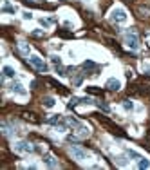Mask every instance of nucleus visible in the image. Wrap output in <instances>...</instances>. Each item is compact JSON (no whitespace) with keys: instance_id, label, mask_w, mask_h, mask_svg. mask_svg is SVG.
Here are the masks:
<instances>
[{"instance_id":"423d86ee","label":"nucleus","mask_w":150,"mask_h":170,"mask_svg":"<svg viewBox=\"0 0 150 170\" xmlns=\"http://www.w3.org/2000/svg\"><path fill=\"white\" fill-rule=\"evenodd\" d=\"M20 118H22V119H25V121H31V123H38V121H40L36 114L29 112V111H22V112H20Z\"/></svg>"},{"instance_id":"a878e982","label":"nucleus","mask_w":150,"mask_h":170,"mask_svg":"<svg viewBox=\"0 0 150 170\" xmlns=\"http://www.w3.org/2000/svg\"><path fill=\"white\" fill-rule=\"evenodd\" d=\"M58 35H60V36H63V38H71V36H73V35H71V33H67V31H58Z\"/></svg>"},{"instance_id":"1a4fd4ad","label":"nucleus","mask_w":150,"mask_h":170,"mask_svg":"<svg viewBox=\"0 0 150 170\" xmlns=\"http://www.w3.org/2000/svg\"><path fill=\"white\" fill-rule=\"evenodd\" d=\"M43 163L47 165V167H51V168H54V167H58V161L54 156H51V154H45L43 156Z\"/></svg>"},{"instance_id":"a211bd4d","label":"nucleus","mask_w":150,"mask_h":170,"mask_svg":"<svg viewBox=\"0 0 150 170\" xmlns=\"http://www.w3.org/2000/svg\"><path fill=\"white\" fill-rule=\"evenodd\" d=\"M148 167H150V161L145 159V157H141L139 159V168H148Z\"/></svg>"},{"instance_id":"ddd939ff","label":"nucleus","mask_w":150,"mask_h":170,"mask_svg":"<svg viewBox=\"0 0 150 170\" xmlns=\"http://www.w3.org/2000/svg\"><path fill=\"white\" fill-rule=\"evenodd\" d=\"M91 130H89V127H85V125H78V136H81V138H85V136H89Z\"/></svg>"},{"instance_id":"4468645a","label":"nucleus","mask_w":150,"mask_h":170,"mask_svg":"<svg viewBox=\"0 0 150 170\" xmlns=\"http://www.w3.org/2000/svg\"><path fill=\"white\" fill-rule=\"evenodd\" d=\"M18 49H20V53H22V55L29 56V51H31V49H29V45H27L25 42H20V43H18Z\"/></svg>"},{"instance_id":"4be33fe9","label":"nucleus","mask_w":150,"mask_h":170,"mask_svg":"<svg viewBox=\"0 0 150 170\" xmlns=\"http://www.w3.org/2000/svg\"><path fill=\"white\" fill-rule=\"evenodd\" d=\"M123 107H125V111H132L134 109V103H132L130 100H125L123 101Z\"/></svg>"},{"instance_id":"f03ea898","label":"nucleus","mask_w":150,"mask_h":170,"mask_svg":"<svg viewBox=\"0 0 150 170\" xmlns=\"http://www.w3.org/2000/svg\"><path fill=\"white\" fill-rule=\"evenodd\" d=\"M111 20L116 22V24H123V22H127V13H125V9H121V7H114L112 11H111Z\"/></svg>"},{"instance_id":"9b49d317","label":"nucleus","mask_w":150,"mask_h":170,"mask_svg":"<svg viewBox=\"0 0 150 170\" xmlns=\"http://www.w3.org/2000/svg\"><path fill=\"white\" fill-rule=\"evenodd\" d=\"M2 73H4L6 78H15V74H17V73H15V69H13L11 65H4V67H2Z\"/></svg>"},{"instance_id":"bb28decb","label":"nucleus","mask_w":150,"mask_h":170,"mask_svg":"<svg viewBox=\"0 0 150 170\" xmlns=\"http://www.w3.org/2000/svg\"><path fill=\"white\" fill-rule=\"evenodd\" d=\"M22 18H24V20H31V18H33V15H31L29 11H25V13L22 15Z\"/></svg>"},{"instance_id":"6ab92c4d","label":"nucleus","mask_w":150,"mask_h":170,"mask_svg":"<svg viewBox=\"0 0 150 170\" xmlns=\"http://www.w3.org/2000/svg\"><path fill=\"white\" fill-rule=\"evenodd\" d=\"M96 105H98L103 112H109V111H111V109H109V105H107V103H103V101H96Z\"/></svg>"},{"instance_id":"aec40b11","label":"nucleus","mask_w":150,"mask_h":170,"mask_svg":"<svg viewBox=\"0 0 150 170\" xmlns=\"http://www.w3.org/2000/svg\"><path fill=\"white\" fill-rule=\"evenodd\" d=\"M83 69H98V65H96L94 62H89V60H87V62L83 63Z\"/></svg>"},{"instance_id":"7ed1b4c3","label":"nucleus","mask_w":150,"mask_h":170,"mask_svg":"<svg viewBox=\"0 0 150 170\" xmlns=\"http://www.w3.org/2000/svg\"><path fill=\"white\" fill-rule=\"evenodd\" d=\"M99 123H101L103 127H107V129H109V130H111L112 134H116V136H123L121 129H119V127H118L116 123H112V121H111L109 118H103V116H99Z\"/></svg>"},{"instance_id":"c85d7f7f","label":"nucleus","mask_w":150,"mask_h":170,"mask_svg":"<svg viewBox=\"0 0 150 170\" xmlns=\"http://www.w3.org/2000/svg\"><path fill=\"white\" fill-rule=\"evenodd\" d=\"M60 2H65V0H60Z\"/></svg>"},{"instance_id":"0eeeda50","label":"nucleus","mask_w":150,"mask_h":170,"mask_svg":"<svg viewBox=\"0 0 150 170\" xmlns=\"http://www.w3.org/2000/svg\"><path fill=\"white\" fill-rule=\"evenodd\" d=\"M11 91H13V93H17V94H20V96L27 94V91L24 89V85H22L20 81H13V83H11Z\"/></svg>"},{"instance_id":"412c9836","label":"nucleus","mask_w":150,"mask_h":170,"mask_svg":"<svg viewBox=\"0 0 150 170\" xmlns=\"http://www.w3.org/2000/svg\"><path fill=\"white\" fill-rule=\"evenodd\" d=\"M51 62H53L56 67H62V60H60V56H56V55H53V56H51Z\"/></svg>"},{"instance_id":"dca6fc26","label":"nucleus","mask_w":150,"mask_h":170,"mask_svg":"<svg viewBox=\"0 0 150 170\" xmlns=\"http://www.w3.org/2000/svg\"><path fill=\"white\" fill-rule=\"evenodd\" d=\"M60 119H62V118H60L58 114H54V116H51V118L47 119V123H51V125H56V123H60Z\"/></svg>"},{"instance_id":"f8f14e48","label":"nucleus","mask_w":150,"mask_h":170,"mask_svg":"<svg viewBox=\"0 0 150 170\" xmlns=\"http://www.w3.org/2000/svg\"><path fill=\"white\" fill-rule=\"evenodd\" d=\"M54 103H56V101H54V98H51V96H45V98L42 100V105H43V107H47V109L54 107Z\"/></svg>"},{"instance_id":"5701e85b","label":"nucleus","mask_w":150,"mask_h":170,"mask_svg":"<svg viewBox=\"0 0 150 170\" xmlns=\"http://www.w3.org/2000/svg\"><path fill=\"white\" fill-rule=\"evenodd\" d=\"M129 156L134 157L136 161H139V159H141V154H139V152H136V150H129Z\"/></svg>"},{"instance_id":"6e6552de","label":"nucleus","mask_w":150,"mask_h":170,"mask_svg":"<svg viewBox=\"0 0 150 170\" xmlns=\"http://www.w3.org/2000/svg\"><path fill=\"white\" fill-rule=\"evenodd\" d=\"M69 152H71V156H73V157H76L78 161H83V159L87 157V154H85V152L81 150V149H76V147H73Z\"/></svg>"},{"instance_id":"393cba45","label":"nucleus","mask_w":150,"mask_h":170,"mask_svg":"<svg viewBox=\"0 0 150 170\" xmlns=\"http://www.w3.org/2000/svg\"><path fill=\"white\" fill-rule=\"evenodd\" d=\"M31 35H33V36H36V38H42V36H43V35H45V33H43L42 29H35V31H33Z\"/></svg>"},{"instance_id":"f3484780","label":"nucleus","mask_w":150,"mask_h":170,"mask_svg":"<svg viewBox=\"0 0 150 170\" xmlns=\"http://www.w3.org/2000/svg\"><path fill=\"white\" fill-rule=\"evenodd\" d=\"M2 11H6V13H15V11H17V7H13L11 4H4Z\"/></svg>"},{"instance_id":"cd10ccee","label":"nucleus","mask_w":150,"mask_h":170,"mask_svg":"<svg viewBox=\"0 0 150 170\" xmlns=\"http://www.w3.org/2000/svg\"><path fill=\"white\" fill-rule=\"evenodd\" d=\"M123 2H129V4H130V2H134V0H123Z\"/></svg>"},{"instance_id":"f257e3e1","label":"nucleus","mask_w":150,"mask_h":170,"mask_svg":"<svg viewBox=\"0 0 150 170\" xmlns=\"http://www.w3.org/2000/svg\"><path fill=\"white\" fill-rule=\"evenodd\" d=\"M29 63H31V65H33V67H35L36 71H40L42 74L49 71V69H47V65L43 63V60L38 56V55H31V56H29Z\"/></svg>"},{"instance_id":"39448f33","label":"nucleus","mask_w":150,"mask_h":170,"mask_svg":"<svg viewBox=\"0 0 150 170\" xmlns=\"http://www.w3.org/2000/svg\"><path fill=\"white\" fill-rule=\"evenodd\" d=\"M127 45H129L130 49H134V51L139 47V40L136 36V33H129V35H127Z\"/></svg>"},{"instance_id":"2eb2a0df","label":"nucleus","mask_w":150,"mask_h":170,"mask_svg":"<svg viewBox=\"0 0 150 170\" xmlns=\"http://www.w3.org/2000/svg\"><path fill=\"white\" fill-rule=\"evenodd\" d=\"M87 93H89V94H96V96L103 94V91H101V89H98V87H87Z\"/></svg>"},{"instance_id":"b1692460","label":"nucleus","mask_w":150,"mask_h":170,"mask_svg":"<svg viewBox=\"0 0 150 170\" xmlns=\"http://www.w3.org/2000/svg\"><path fill=\"white\" fill-rule=\"evenodd\" d=\"M40 24H42L43 27H51V24H53V20H47V18H40Z\"/></svg>"},{"instance_id":"9d476101","label":"nucleus","mask_w":150,"mask_h":170,"mask_svg":"<svg viewBox=\"0 0 150 170\" xmlns=\"http://www.w3.org/2000/svg\"><path fill=\"white\" fill-rule=\"evenodd\" d=\"M107 89H111V91H119V87H121V83H119V80H116V78H111V80H107Z\"/></svg>"},{"instance_id":"20e7f679","label":"nucleus","mask_w":150,"mask_h":170,"mask_svg":"<svg viewBox=\"0 0 150 170\" xmlns=\"http://www.w3.org/2000/svg\"><path fill=\"white\" fill-rule=\"evenodd\" d=\"M13 149L17 152H22V154H31V152L35 150V147H33L31 143H27V141H18V143H15Z\"/></svg>"}]
</instances>
